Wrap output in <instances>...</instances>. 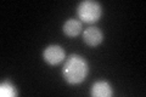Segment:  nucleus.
Masks as SVG:
<instances>
[{"label":"nucleus","instance_id":"obj_6","mask_svg":"<svg viewBox=\"0 0 146 97\" xmlns=\"http://www.w3.org/2000/svg\"><path fill=\"white\" fill-rule=\"evenodd\" d=\"M82 30H83L82 22L79 20H76V18H68L62 26V32L70 38H74V36L79 35Z\"/></svg>","mask_w":146,"mask_h":97},{"label":"nucleus","instance_id":"obj_7","mask_svg":"<svg viewBox=\"0 0 146 97\" xmlns=\"http://www.w3.org/2000/svg\"><path fill=\"white\" fill-rule=\"evenodd\" d=\"M18 95L16 86L9 80H5L0 84V96L1 97H16Z\"/></svg>","mask_w":146,"mask_h":97},{"label":"nucleus","instance_id":"obj_4","mask_svg":"<svg viewBox=\"0 0 146 97\" xmlns=\"http://www.w3.org/2000/svg\"><path fill=\"white\" fill-rule=\"evenodd\" d=\"M83 40L86 45L95 48V46L100 45L104 41V33L98 27L90 26L83 30Z\"/></svg>","mask_w":146,"mask_h":97},{"label":"nucleus","instance_id":"obj_5","mask_svg":"<svg viewBox=\"0 0 146 97\" xmlns=\"http://www.w3.org/2000/svg\"><path fill=\"white\" fill-rule=\"evenodd\" d=\"M90 95L94 97H110L113 95V87L106 80H98L91 85Z\"/></svg>","mask_w":146,"mask_h":97},{"label":"nucleus","instance_id":"obj_2","mask_svg":"<svg viewBox=\"0 0 146 97\" xmlns=\"http://www.w3.org/2000/svg\"><path fill=\"white\" fill-rule=\"evenodd\" d=\"M77 13L79 16L80 22L95 23L102 16V6L95 0H84L78 4Z\"/></svg>","mask_w":146,"mask_h":97},{"label":"nucleus","instance_id":"obj_3","mask_svg":"<svg viewBox=\"0 0 146 97\" xmlns=\"http://www.w3.org/2000/svg\"><path fill=\"white\" fill-rule=\"evenodd\" d=\"M43 58L50 66H57L66 58V53L60 45H49L44 49Z\"/></svg>","mask_w":146,"mask_h":97},{"label":"nucleus","instance_id":"obj_1","mask_svg":"<svg viewBox=\"0 0 146 97\" xmlns=\"http://www.w3.org/2000/svg\"><path fill=\"white\" fill-rule=\"evenodd\" d=\"M89 73V64L83 56L71 55L63 64L62 77L68 84L77 85L85 80Z\"/></svg>","mask_w":146,"mask_h":97}]
</instances>
